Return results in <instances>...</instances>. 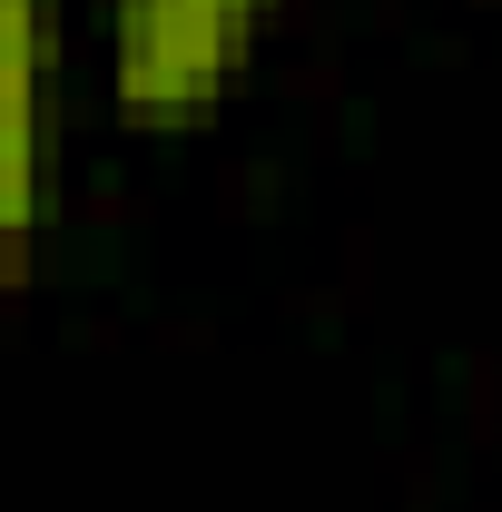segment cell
Here are the masks:
<instances>
[{
    "label": "cell",
    "mask_w": 502,
    "mask_h": 512,
    "mask_svg": "<svg viewBox=\"0 0 502 512\" xmlns=\"http://www.w3.org/2000/svg\"><path fill=\"white\" fill-rule=\"evenodd\" d=\"M286 0H109L99 10V89L138 138L207 128L256 69Z\"/></svg>",
    "instance_id": "6da1fadb"
},
{
    "label": "cell",
    "mask_w": 502,
    "mask_h": 512,
    "mask_svg": "<svg viewBox=\"0 0 502 512\" xmlns=\"http://www.w3.org/2000/svg\"><path fill=\"white\" fill-rule=\"evenodd\" d=\"M50 79L60 0H0V286H30L50 227Z\"/></svg>",
    "instance_id": "7a4b0ae2"
}]
</instances>
